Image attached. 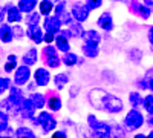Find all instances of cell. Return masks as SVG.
<instances>
[{"label": "cell", "mask_w": 153, "mask_h": 138, "mask_svg": "<svg viewBox=\"0 0 153 138\" xmlns=\"http://www.w3.org/2000/svg\"><path fill=\"white\" fill-rule=\"evenodd\" d=\"M144 5L150 9V12H153V0H144Z\"/></svg>", "instance_id": "b9f144b4"}, {"label": "cell", "mask_w": 153, "mask_h": 138, "mask_svg": "<svg viewBox=\"0 0 153 138\" xmlns=\"http://www.w3.org/2000/svg\"><path fill=\"white\" fill-rule=\"evenodd\" d=\"M68 81H69V77H68L66 74H58V75H55V78H54L55 87H57V89H60V91L68 84Z\"/></svg>", "instance_id": "ffe728a7"}, {"label": "cell", "mask_w": 153, "mask_h": 138, "mask_svg": "<svg viewBox=\"0 0 153 138\" xmlns=\"http://www.w3.org/2000/svg\"><path fill=\"white\" fill-rule=\"evenodd\" d=\"M130 11L133 12V14H136V16H139V17H143V19H149L150 17V9L146 6V5H141L139 2H132L130 3Z\"/></svg>", "instance_id": "8fae6325"}, {"label": "cell", "mask_w": 153, "mask_h": 138, "mask_svg": "<svg viewBox=\"0 0 153 138\" xmlns=\"http://www.w3.org/2000/svg\"><path fill=\"white\" fill-rule=\"evenodd\" d=\"M29 98L32 100V103H34L35 109H42V107L45 106V97H43L42 94H37V92H34V94H32Z\"/></svg>", "instance_id": "d4e9b609"}, {"label": "cell", "mask_w": 153, "mask_h": 138, "mask_svg": "<svg viewBox=\"0 0 153 138\" xmlns=\"http://www.w3.org/2000/svg\"><path fill=\"white\" fill-rule=\"evenodd\" d=\"M57 17L61 22V25H69L72 22V14H69V12H66V11H61Z\"/></svg>", "instance_id": "1f68e13d"}, {"label": "cell", "mask_w": 153, "mask_h": 138, "mask_svg": "<svg viewBox=\"0 0 153 138\" xmlns=\"http://www.w3.org/2000/svg\"><path fill=\"white\" fill-rule=\"evenodd\" d=\"M121 2H127V3H129V2H132V0H121Z\"/></svg>", "instance_id": "816d5d0a"}, {"label": "cell", "mask_w": 153, "mask_h": 138, "mask_svg": "<svg viewBox=\"0 0 153 138\" xmlns=\"http://www.w3.org/2000/svg\"><path fill=\"white\" fill-rule=\"evenodd\" d=\"M14 40V35H12V28L8 23L2 22V26H0V42L3 43H11Z\"/></svg>", "instance_id": "5bb4252c"}, {"label": "cell", "mask_w": 153, "mask_h": 138, "mask_svg": "<svg viewBox=\"0 0 153 138\" xmlns=\"http://www.w3.org/2000/svg\"><path fill=\"white\" fill-rule=\"evenodd\" d=\"M136 138H147L146 135H143V134H139V135H136Z\"/></svg>", "instance_id": "681fc988"}, {"label": "cell", "mask_w": 153, "mask_h": 138, "mask_svg": "<svg viewBox=\"0 0 153 138\" xmlns=\"http://www.w3.org/2000/svg\"><path fill=\"white\" fill-rule=\"evenodd\" d=\"M35 6H37V0H19L17 3L20 12H32Z\"/></svg>", "instance_id": "ac0fdd59"}, {"label": "cell", "mask_w": 153, "mask_h": 138, "mask_svg": "<svg viewBox=\"0 0 153 138\" xmlns=\"http://www.w3.org/2000/svg\"><path fill=\"white\" fill-rule=\"evenodd\" d=\"M32 121L37 126H42L43 134H49L57 128V121L49 112H42V114L38 115V118H32Z\"/></svg>", "instance_id": "3957f363"}, {"label": "cell", "mask_w": 153, "mask_h": 138, "mask_svg": "<svg viewBox=\"0 0 153 138\" xmlns=\"http://www.w3.org/2000/svg\"><path fill=\"white\" fill-rule=\"evenodd\" d=\"M22 61H23L26 66L35 65V63H37V49H35V48H31L29 51H26V54L22 57Z\"/></svg>", "instance_id": "e0dca14e"}, {"label": "cell", "mask_w": 153, "mask_h": 138, "mask_svg": "<svg viewBox=\"0 0 153 138\" xmlns=\"http://www.w3.org/2000/svg\"><path fill=\"white\" fill-rule=\"evenodd\" d=\"M45 29L49 31V32H58V31L61 29V22L58 20L57 16H52V17L46 16V20H45Z\"/></svg>", "instance_id": "7c38bea8"}, {"label": "cell", "mask_w": 153, "mask_h": 138, "mask_svg": "<svg viewBox=\"0 0 153 138\" xmlns=\"http://www.w3.org/2000/svg\"><path fill=\"white\" fill-rule=\"evenodd\" d=\"M129 98H130V104L133 107H139V106L143 104V98H141V95H139L138 92H132L129 95Z\"/></svg>", "instance_id": "f1b7e54d"}, {"label": "cell", "mask_w": 153, "mask_h": 138, "mask_svg": "<svg viewBox=\"0 0 153 138\" xmlns=\"http://www.w3.org/2000/svg\"><path fill=\"white\" fill-rule=\"evenodd\" d=\"M143 106H144V109L149 112V114H152V112H153V94L152 95H147L143 100Z\"/></svg>", "instance_id": "4dcf8cb0"}, {"label": "cell", "mask_w": 153, "mask_h": 138, "mask_svg": "<svg viewBox=\"0 0 153 138\" xmlns=\"http://www.w3.org/2000/svg\"><path fill=\"white\" fill-rule=\"evenodd\" d=\"M34 78H35V84L38 86H46L51 80V74L48 72V69L45 68H38L35 72H34Z\"/></svg>", "instance_id": "30bf717a"}, {"label": "cell", "mask_w": 153, "mask_h": 138, "mask_svg": "<svg viewBox=\"0 0 153 138\" xmlns=\"http://www.w3.org/2000/svg\"><path fill=\"white\" fill-rule=\"evenodd\" d=\"M8 123H9V115L0 109V134H3V132L9 128Z\"/></svg>", "instance_id": "cb8c5ba5"}, {"label": "cell", "mask_w": 153, "mask_h": 138, "mask_svg": "<svg viewBox=\"0 0 153 138\" xmlns=\"http://www.w3.org/2000/svg\"><path fill=\"white\" fill-rule=\"evenodd\" d=\"M46 58V63L49 68H58L60 66V58L58 55H49V57H45Z\"/></svg>", "instance_id": "836d02e7"}, {"label": "cell", "mask_w": 153, "mask_h": 138, "mask_svg": "<svg viewBox=\"0 0 153 138\" xmlns=\"http://www.w3.org/2000/svg\"><path fill=\"white\" fill-rule=\"evenodd\" d=\"M40 19H42V14H38V12H31V14H28V17H26L28 26L29 25H38Z\"/></svg>", "instance_id": "f546056e"}, {"label": "cell", "mask_w": 153, "mask_h": 138, "mask_svg": "<svg viewBox=\"0 0 153 138\" xmlns=\"http://www.w3.org/2000/svg\"><path fill=\"white\" fill-rule=\"evenodd\" d=\"M63 63H65L66 66H74V65L78 63V57L68 51V52L65 54V57H63Z\"/></svg>", "instance_id": "484cf974"}, {"label": "cell", "mask_w": 153, "mask_h": 138, "mask_svg": "<svg viewBox=\"0 0 153 138\" xmlns=\"http://www.w3.org/2000/svg\"><path fill=\"white\" fill-rule=\"evenodd\" d=\"M45 57H49V55H57V51H55V48H52V46H46L45 49Z\"/></svg>", "instance_id": "ab89813d"}, {"label": "cell", "mask_w": 153, "mask_h": 138, "mask_svg": "<svg viewBox=\"0 0 153 138\" xmlns=\"http://www.w3.org/2000/svg\"><path fill=\"white\" fill-rule=\"evenodd\" d=\"M26 35L37 45H40L43 42V31H42V28L38 26V25H29L28 31H26Z\"/></svg>", "instance_id": "9c48e42d"}, {"label": "cell", "mask_w": 153, "mask_h": 138, "mask_svg": "<svg viewBox=\"0 0 153 138\" xmlns=\"http://www.w3.org/2000/svg\"><path fill=\"white\" fill-rule=\"evenodd\" d=\"M147 123H149V124H152V126H153V112H152V114L149 115V118H147Z\"/></svg>", "instance_id": "bcb514c9"}, {"label": "cell", "mask_w": 153, "mask_h": 138, "mask_svg": "<svg viewBox=\"0 0 153 138\" xmlns=\"http://www.w3.org/2000/svg\"><path fill=\"white\" fill-rule=\"evenodd\" d=\"M5 17H6V11H5L3 6H0V23L5 20Z\"/></svg>", "instance_id": "60d3db41"}, {"label": "cell", "mask_w": 153, "mask_h": 138, "mask_svg": "<svg viewBox=\"0 0 153 138\" xmlns=\"http://www.w3.org/2000/svg\"><path fill=\"white\" fill-rule=\"evenodd\" d=\"M97 92L100 95V101H101V104H98V109H104V110L110 112V114H118V112L123 110L124 104L121 101V98L115 97L112 94H107L101 89H97Z\"/></svg>", "instance_id": "6da1fadb"}, {"label": "cell", "mask_w": 153, "mask_h": 138, "mask_svg": "<svg viewBox=\"0 0 153 138\" xmlns=\"http://www.w3.org/2000/svg\"><path fill=\"white\" fill-rule=\"evenodd\" d=\"M101 5H103V0H86V6L91 9V11L100 8Z\"/></svg>", "instance_id": "e575fe53"}, {"label": "cell", "mask_w": 153, "mask_h": 138, "mask_svg": "<svg viewBox=\"0 0 153 138\" xmlns=\"http://www.w3.org/2000/svg\"><path fill=\"white\" fill-rule=\"evenodd\" d=\"M81 51H83V54H84L86 57H91V58H95V57L100 54L98 45H92V43H84Z\"/></svg>", "instance_id": "d6986e66"}, {"label": "cell", "mask_w": 153, "mask_h": 138, "mask_svg": "<svg viewBox=\"0 0 153 138\" xmlns=\"http://www.w3.org/2000/svg\"><path fill=\"white\" fill-rule=\"evenodd\" d=\"M6 11V20L9 23H20L22 22V14H20V9L14 5L8 3L6 6H3Z\"/></svg>", "instance_id": "ba28073f"}, {"label": "cell", "mask_w": 153, "mask_h": 138, "mask_svg": "<svg viewBox=\"0 0 153 138\" xmlns=\"http://www.w3.org/2000/svg\"><path fill=\"white\" fill-rule=\"evenodd\" d=\"M143 123H144V117L139 110H136V107H133L124 118V124L129 131H135L138 128H141Z\"/></svg>", "instance_id": "277c9868"}, {"label": "cell", "mask_w": 153, "mask_h": 138, "mask_svg": "<svg viewBox=\"0 0 153 138\" xmlns=\"http://www.w3.org/2000/svg\"><path fill=\"white\" fill-rule=\"evenodd\" d=\"M55 42H57V49L58 51H63V52H68L71 46H69V42H68V37L65 34H61L58 31V35L55 37Z\"/></svg>", "instance_id": "2e32d148"}, {"label": "cell", "mask_w": 153, "mask_h": 138, "mask_svg": "<svg viewBox=\"0 0 153 138\" xmlns=\"http://www.w3.org/2000/svg\"><path fill=\"white\" fill-rule=\"evenodd\" d=\"M97 23H98V26L103 28L104 31H112L113 29V19H112V16L109 14V12H103Z\"/></svg>", "instance_id": "4fadbf2b"}, {"label": "cell", "mask_w": 153, "mask_h": 138, "mask_svg": "<svg viewBox=\"0 0 153 138\" xmlns=\"http://www.w3.org/2000/svg\"><path fill=\"white\" fill-rule=\"evenodd\" d=\"M65 137H68V135H66V132H63V131L54 132V138H65Z\"/></svg>", "instance_id": "ee69618b"}, {"label": "cell", "mask_w": 153, "mask_h": 138, "mask_svg": "<svg viewBox=\"0 0 153 138\" xmlns=\"http://www.w3.org/2000/svg\"><path fill=\"white\" fill-rule=\"evenodd\" d=\"M35 89V83H28V91H34Z\"/></svg>", "instance_id": "7dc6e473"}, {"label": "cell", "mask_w": 153, "mask_h": 138, "mask_svg": "<svg viewBox=\"0 0 153 138\" xmlns=\"http://www.w3.org/2000/svg\"><path fill=\"white\" fill-rule=\"evenodd\" d=\"M12 28V35H14V39H22V37L25 35L22 26H19V23H17V26H11Z\"/></svg>", "instance_id": "8d00e7d4"}, {"label": "cell", "mask_w": 153, "mask_h": 138, "mask_svg": "<svg viewBox=\"0 0 153 138\" xmlns=\"http://www.w3.org/2000/svg\"><path fill=\"white\" fill-rule=\"evenodd\" d=\"M11 86V80L8 77H0V95L5 94Z\"/></svg>", "instance_id": "d6a6232c"}, {"label": "cell", "mask_w": 153, "mask_h": 138, "mask_svg": "<svg viewBox=\"0 0 153 138\" xmlns=\"http://www.w3.org/2000/svg\"><path fill=\"white\" fill-rule=\"evenodd\" d=\"M65 6H66V0H55V16H58L61 11H65Z\"/></svg>", "instance_id": "d590c367"}, {"label": "cell", "mask_w": 153, "mask_h": 138, "mask_svg": "<svg viewBox=\"0 0 153 138\" xmlns=\"http://www.w3.org/2000/svg\"><path fill=\"white\" fill-rule=\"evenodd\" d=\"M9 95H8V100L11 103H14L17 107H19V110H20V107H22V101H23V94H22V89L20 87H17V84L16 86H9Z\"/></svg>", "instance_id": "52a82bcc"}, {"label": "cell", "mask_w": 153, "mask_h": 138, "mask_svg": "<svg viewBox=\"0 0 153 138\" xmlns=\"http://www.w3.org/2000/svg\"><path fill=\"white\" fill-rule=\"evenodd\" d=\"M43 40H45L46 43H52V42L55 40V32H49V31H46V34L43 35Z\"/></svg>", "instance_id": "74e56055"}, {"label": "cell", "mask_w": 153, "mask_h": 138, "mask_svg": "<svg viewBox=\"0 0 153 138\" xmlns=\"http://www.w3.org/2000/svg\"><path fill=\"white\" fill-rule=\"evenodd\" d=\"M29 77H31V71H29V66L26 65H22L19 68H16V75H14V84L17 86H23L29 81Z\"/></svg>", "instance_id": "5b68a950"}, {"label": "cell", "mask_w": 153, "mask_h": 138, "mask_svg": "<svg viewBox=\"0 0 153 138\" xmlns=\"http://www.w3.org/2000/svg\"><path fill=\"white\" fill-rule=\"evenodd\" d=\"M149 137H150V138H153V131H152V132L149 134Z\"/></svg>", "instance_id": "f907efd6"}, {"label": "cell", "mask_w": 153, "mask_h": 138, "mask_svg": "<svg viewBox=\"0 0 153 138\" xmlns=\"http://www.w3.org/2000/svg\"><path fill=\"white\" fill-rule=\"evenodd\" d=\"M81 37H83L84 43L100 45V42H101V35H100V34H98L97 31H94V29H91V31H83Z\"/></svg>", "instance_id": "9a60e30c"}, {"label": "cell", "mask_w": 153, "mask_h": 138, "mask_svg": "<svg viewBox=\"0 0 153 138\" xmlns=\"http://www.w3.org/2000/svg\"><path fill=\"white\" fill-rule=\"evenodd\" d=\"M113 2H117V0H113Z\"/></svg>", "instance_id": "f5cc1de1"}, {"label": "cell", "mask_w": 153, "mask_h": 138, "mask_svg": "<svg viewBox=\"0 0 153 138\" xmlns=\"http://www.w3.org/2000/svg\"><path fill=\"white\" fill-rule=\"evenodd\" d=\"M52 9H54V3L51 2V0H43V2H40V14L49 16L51 12H52Z\"/></svg>", "instance_id": "7402d4cb"}, {"label": "cell", "mask_w": 153, "mask_h": 138, "mask_svg": "<svg viewBox=\"0 0 153 138\" xmlns=\"http://www.w3.org/2000/svg\"><path fill=\"white\" fill-rule=\"evenodd\" d=\"M49 109L52 112H57L61 109V100L60 97H51L49 98Z\"/></svg>", "instance_id": "4316f807"}, {"label": "cell", "mask_w": 153, "mask_h": 138, "mask_svg": "<svg viewBox=\"0 0 153 138\" xmlns=\"http://www.w3.org/2000/svg\"><path fill=\"white\" fill-rule=\"evenodd\" d=\"M17 68V57L14 54H11L8 55L6 58V63H5V72H11V71H14Z\"/></svg>", "instance_id": "603a6c76"}, {"label": "cell", "mask_w": 153, "mask_h": 138, "mask_svg": "<svg viewBox=\"0 0 153 138\" xmlns=\"http://www.w3.org/2000/svg\"><path fill=\"white\" fill-rule=\"evenodd\" d=\"M149 40H150V43L153 45V26L149 29Z\"/></svg>", "instance_id": "f6af8a7d"}, {"label": "cell", "mask_w": 153, "mask_h": 138, "mask_svg": "<svg viewBox=\"0 0 153 138\" xmlns=\"http://www.w3.org/2000/svg\"><path fill=\"white\" fill-rule=\"evenodd\" d=\"M149 89H152V91H153V78H150V80H149Z\"/></svg>", "instance_id": "c3c4849f"}, {"label": "cell", "mask_w": 153, "mask_h": 138, "mask_svg": "<svg viewBox=\"0 0 153 138\" xmlns=\"http://www.w3.org/2000/svg\"><path fill=\"white\" fill-rule=\"evenodd\" d=\"M69 25H71V23H69ZM69 34H71V37H80V35L83 34V28L80 26V22L71 25V26H69Z\"/></svg>", "instance_id": "83f0119b"}, {"label": "cell", "mask_w": 153, "mask_h": 138, "mask_svg": "<svg viewBox=\"0 0 153 138\" xmlns=\"http://www.w3.org/2000/svg\"><path fill=\"white\" fill-rule=\"evenodd\" d=\"M71 14H72V17H74L75 20H78V22L81 23V22L87 20L89 14H91V9H89L86 5H74Z\"/></svg>", "instance_id": "8992f818"}, {"label": "cell", "mask_w": 153, "mask_h": 138, "mask_svg": "<svg viewBox=\"0 0 153 138\" xmlns=\"http://www.w3.org/2000/svg\"><path fill=\"white\" fill-rule=\"evenodd\" d=\"M16 137H19V138H34L35 134H34L29 128L22 126V128H17V129H16Z\"/></svg>", "instance_id": "44dd1931"}, {"label": "cell", "mask_w": 153, "mask_h": 138, "mask_svg": "<svg viewBox=\"0 0 153 138\" xmlns=\"http://www.w3.org/2000/svg\"><path fill=\"white\" fill-rule=\"evenodd\" d=\"M130 57L133 58V61H139V60H141V57H143V54H141V51H139V49H132Z\"/></svg>", "instance_id": "f35d334b"}, {"label": "cell", "mask_w": 153, "mask_h": 138, "mask_svg": "<svg viewBox=\"0 0 153 138\" xmlns=\"http://www.w3.org/2000/svg\"><path fill=\"white\" fill-rule=\"evenodd\" d=\"M87 123H89V128L92 129L94 135L98 138H109L112 135V129L109 124L100 121L95 115H89L87 117Z\"/></svg>", "instance_id": "7a4b0ae2"}, {"label": "cell", "mask_w": 153, "mask_h": 138, "mask_svg": "<svg viewBox=\"0 0 153 138\" xmlns=\"http://www.w3.org/2000/svg\"><path fill=\"white\" fill-rule=\"evenodd\" d=\"M78 91H80V87H78V86H72V89H71V97L74 98L76 94H78Z\"/></svg>", "instance_id": "7bdbcfd3"}]
</instances>
